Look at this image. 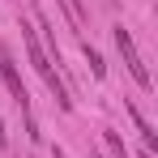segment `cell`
Here are the masks:
<instances>
[{
  "label": "cell",
  "instance_id": "6da1fadb",
  "mask_svg": "<svg viewBox=\"0 0 158 158\" xmlns=\"http://www.w3.org/2000/svg\"><path fill=\"white\" fill-rule=\"evenodd\" d=\"M26 56L30 64H34V73L47 81V90L56 94V103H60V111H73V98H69V90H64V81H60V73L52 69V56L43 52V43L34 39V30H26Z\"/></svg>",
  "mask_w": 158,
  "mask_h": 158
},
{
  "label": "cell",
  "instance_id": "7a4b0ae2",
  "mask_svg": "<svg viewBox=\"0 0 158 158\" xmlns=\"http://www.w3.org/2000/svg\"><path fill=\"white\" fill-rule=\"evenodd\" d=\"M115 47H120V56H124L128 73L137 77V85L150 90V69H145V60H141V52H137V43H132V34H128L124 26H115Z\"/></svg>",
  "mask_w": 158,
  "mask_h": 158
},
{
  "label": "cell",
  "instance_id": "3957f363",
  "mask_svg": "<svg viewBox=\"0 0 158 158\" xmlns=\"http://www.w3.org/2000/svg\"><path fill=\"white\" fill-rule=\"evenodd\" d=\"M103 141H107V150L115 158H128V150H124V141H120V132H111V128H103Z\"/></svg>",
  "mask_w": 158,
  "mask_h": 158
},
{
  "label": "cell",
  "instance_id": "277c9868",
  "mask_svg": "<svg viewBox=\"0 0 158 158\" xmlns=\"http://www.w3.org/2000/svg\"><path fill=\"white\" fill-rule=\"evenodd\" d=\"M85 60H90V73H94V77H103V73H107V64H103V56L94 52V47H90V43H85Z\"/></svg>",
  "mask_w": 158,
  "mask_h": 158
},
{
  "label": "cell",
  "instance_id": "5b68a950",
  "mask_svg": "<svg viewBox=\"0 0 158 158\" xmlns=\"http://www.w3.org/2000/svg\"><path fill=\"white\" fill-rule=\"evenodd\" d=\"M0 145H9V132H4V115H0Z\"/></svg>",
  "mask_w": 158,
  "mask_h": 158
},
{
  "label": "cell",
  "instance_id": "8992f818",
  "mask_svg": "<svg viewBox=\"0 0 158 158\" xmlns=\"http://www.w3.org/2000/svg\"><path fill=\"white\" fill-rule=\"evenodd\" d=\"M52 158H64V150H60V145H56V150H52Z\"/></svg>",
  "mask_w": 158,
  "mask_h": 158
}]
</instances>
